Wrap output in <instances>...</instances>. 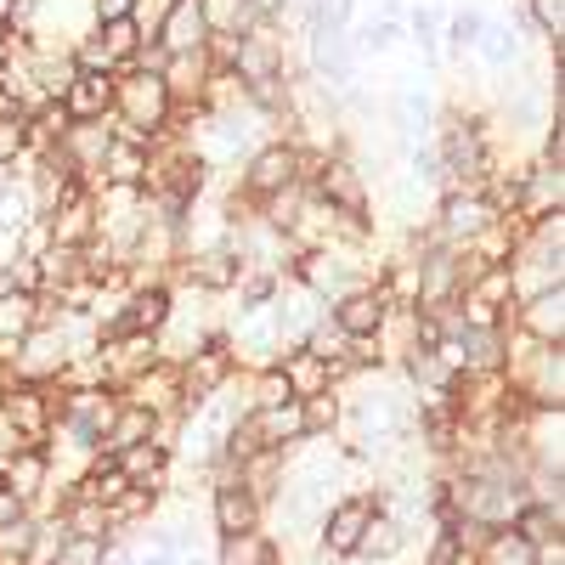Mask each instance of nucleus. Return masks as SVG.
Instances as JSON below:
<instances>
[{
    "mask_svg": "<svg viewBox=\"0 0 565 565\" xmlns=\"http://www.w3.org/2000/svg\"><path fill=\"white\" fill-rule=\"evenodd\" d=\"M385 509V492H351V498H340V503H328V514H322V559H356V548H362V532L373 526V514Z\"/></svg>",
    "mask_w": 565,
    "mask_h": 565,
    "instance_id": "f257e3e1",
    "label": "nucleus"
},
{
    "mask_svg": "<svg viewBox=\"0 0 565 565\" xmlns=\"http://www.w3.org/2000/svg\"><path fill=\"white\" fill-rule=\"evenodd\" d=\"M311 193L328 215H340V221H362L367 215V181L351 159H322L311 170Z\"/></svg>",
    "mask_w": 565,
    "mask_h": 565,
    "instance_id": "f03ea898",
    "label": "nucleus"
},
{
    "mask_svg": "<svg viewBox=\"0 0 565 565\" xmlns=\"http://www.w3.org/2000/svg\"><path fill=\"white\" fill-rule=\"evenodd\" d=\"M498 221V210L481 199V186H447V199H441V244L447 249H469L481 238V232Z\"/></svg>",
    "mask_w": 565,
    "mask_h": 565,
    "instance_id": "7ed1b4c3",
    "label": "nucleus"
},
{
    "mask_svg": "<svg viewBox=\"0 0 565 565\" xmlns=\"http://www.w3.org/2000/svg\"><path fill=\"white\" fill-rule=\"evenodd\" d=\"M300 170H306V153L289 148V141H271V148H260L244 170V193L255 204L277 199V193H289V186H300Z\"/></svg>",
    "mask_w": 565,
    "mask_h": 565,
    "instance_id": "20e7f679",
    "label": "nucleus"
},
{
    "mask_svg": "<svg viewBox=\"0 0 565 565\" xmlns=\"http://www.w3.org/2000/svg\"><path fill=\"white\" fill-rule=\"evenodd\" d=\"M328 322H334L345 340H380L385 322H391V300L373 289V282H362V289H351L328 306Z\"/></svg>",
    "mask_w": 565,
    "mask_h": 565,
    "instance_id": "39448f33",
    "label": "nucleus"
},
{
    "mask_svg": "<svg viewBox=\"0 0 565 565\" xmlns=\"http://www.w3.org/2000/svg\"><path fill=\"white\" fill-rule=\"evenodd\" d=\"M271 503L282 514V532H317L328 514V487H322V476H300V481H282Z\"/></svg>",
    "mask_w": 565,
    "mask_h": 565,
    "instance_id": "423d86ee",
    "label": "nucleus"
},
{
    "mask_svg": "<svg viewBox=\"0 0 565 565\" xmlns=\"http://www.w3.org/2000/svg\"><path fill=\"white\" fill-rule=\"evenodd\" d=\"M210 521H215V532L221 537H238V532H260V521H266V509L232 481V476H215V492H210Z\"/></svg>",
    "mask_w": 565,
    "mask_h": 565,
    "instance_id": "0eeeda50",
    "label": "nucleus"
},
{
    "mask_svg": "<svg viewBox=\"0 0 565 565\" xmlns=\"http://www.w3.org/2000/svg\"><path fill=\"white\" fill-rule=\"evenodd\" d=\"M532 345H565V289H543L532 300L514 306V322Z\"/></svg>",
    "mask_w": 565,
    "mask_h": 565,
    "instance_id": "6e6552de",
    "label": "nucleus"
},
{
    "mask_svg": "<svg viewBox=\"0 0 565 565\" xmlns=\"http://www.w3.org/2000/svg\"><path fill=\"white\" fill-rule=\"evenodd\" d=\"M175 260H181V277L193 282L199 295H226V289H238V277H244V260L232 255V244L199 249V255H175Z\"/></svg>",
    "mask_w": 565,
    "mask_h": 565,
    "instance_id": "1a4fd4ad",
    "label": "nucleus"
},
{
    "mask_svg": "<svg viewBox=\"0 0 565 565\" xmlns=\"http://www.w3.org/2000/svg\"><path fill=\"white\" fill-rule=\"evenodd\" d=\"M204 40H210V23H204L199 0H170V18L159 29V52L164 57H186V52H204Z\"/></svg>",
    "mask_w": 565,
    "mask_h": 565,
    "instance_id": "9d476101",
    "label": "nucleus"
},
{
    "mask_svg": "<svg viewBox=\"0 0 565 565\" xmlns=\"http://www.w3.org/2000/svg\"><path fill=\"white\" fill-rule=\"evenodd\" d=\"M159 436V413H148V407H130V402H119V413H114V424H108V436H103V458H119L125 447H141V441H153Z\"/></svg>",
    "mask_w": 565,
    "mask_h": 565,
    "instance_id": "9b49d317",
    "label": "nucleus"
},
{
    "mask_svg": "<svg viewBox=\"0 0 565 565\" xmlns=\"http://www.w3.org/2000/svg\"><path fill=\"white\" fill-rule=\"evenodd\" d=\"M63 108H68L74 125L103 119L114 108V74H74V85L63 90Z\"/></svg>",
    "mask_w": 565,
    "mask_h": 565,
    "instance_id": "f8f14e48",
    "label": "nucleus"
},
{
    "mask_svg": "<svg viewBox=\"0 0 565 565\" xmlns=\"http://www.w3.org/2000/svg\"><path fill=\"white\" fill-rule=\"evenodd\" d=\"M509 526L521 532L532 548H548V543H559V498H526L521 509L509 514Z\"/></svg>",
    "mask_w": 565,
    "mask_h": 565,
    "instance_id": "ddd939ff",
    "label": "nucleus"
},
{
    "mask_svg": "<svg viewBox=\"0 0 565 565\" xmlns=\"http://www.w3.org/2000/svg\"><path fill=\"white\" fill-rule=\"evenodd\" d=\"M215 565H282V554L271 532H238V537H221Z\"/></svg>",
    "mask_w": 565,
    "mask_h": 565,
    "instance_id": "4468645a",
    "label": "nucleus"
},
{
    "mask_svg": "<svg viewBox=\"0 0 565 565\" xmlns=\"http://www.w3.org/2000/svg\"><path fill=\"white\" fill-rule=\"evenodd\" d=\"M407 521H396V514H373V526L362 532V548H356V559H396L402 548H407Z\"/></svg>",
    "mask_w": 565,
    "mask_h": 565,
    "instance_id": "2eb2a0df",
    "label": "nucleus"
},
{
    "mask_svg": "<svg viewBox=\"0 0 565 565\" xmlns=\"http://www.w3.org/2000/svg\"><path fill=\"white\" fill-rule=\"evenodd\" d=\"M114 559V537H57L45 565H108Z\"/></svg>",
    "mask_w": 565,
    "mask_h": 565,
    "instance_id": "dca6fc26",
    "label": "nucleus"
},
{
    "mask_svg": "<svg viewBox=\"0 0 565 565\" xmlns=\"http://www.w3.org/2000/svg\"><path fill=\"white\" fill-rule=\"evenodd\" d=\"M282 402H295L289 380H282V367L277 362L271 367H255L249 373V407H282Z\"/></svg>",
    "mask_w": 565,
    "mask_h": 565,
    "instance_id": "f3484780",
    "label": "nucleus"
},
{
    "mask_svg": "<svg viewBox=\"0 0 565 565\" xmlns=\"http://www.w3.org/2000/svg\"><path fill=\"white\" fill-rule=\"evenodd\" d=\"M103 57L108 63H125V57H136L141 52V34H136V18H119V23H103Z\"/></svg>",
    "mask_w": 565,
    "mask_h": 565,
    "instance_id": "a211bd4d",
    "label": "nucleus"
},
{
    "mask_svg": "<svg viewBox=\"0 0 565 565\" xmlns=\"http://www.w3.org/2000/svg\"><path fill=\"white\" fill-rule=\"evenodd\" d=\"M476 45H481V57H487V63H492V68H503V63H509V57H514V34H509V29H503V23H487V29H481V40H476Z\"/></svg>",
    "mask_w": 565,
    "mask_h": 565,
    "instance_id": "6ab92c4d",
    "label": "nucleus"
},
{
    "mask_svg": "<svg viewBox=\"0 0 565 565\" xmlns=\"http://www.w3.org/2000/svg\"><path fill=\"white\" fill-rule=\"evenodd\" d=\"M396 40H402V23H396V18H380V23H367V29L356 34L362 52H391Z\"/></svg>",
    "mask_w": 565,
    "mask_h": 565,
    "instance_id": "aec40b11",
    "label": "nucleus"
},
{
    "mask_svg": "<svg viewBox=\"0 0 565 565\" xmlns=\"http://www.w3.org/2000/svg\"><path fill=\"white\" fill-rule=\"evenodd\" d=\"M481 29H487V18H481V12H452V23H447V40H452L458 52H463V45H476V40H481Z\"/></svg>",
    "mask_w": 565,
    "mask_h": 565,
    "instance_id": "412c9836",
    "label": "nucleus"
},
{
    "mask_svg": "<svg viewBox=\"0 0 565 565\" xmlns=\"http://www.w3.org/2000/svg\"><path fill=\"white\" fill-rule=\"evenodd\" d=\"M23 141H29L23 119H0V170H7V164L23 153Z\"/></svg>",
    "mask_w": 565,
    "mask_h": 565,
    "instance_id": "4be33fe9",
    "label": "nucleus"
},
{
    "mask_svg": "<svg viewBox=\"0 0 565 565\" xmlns=\"http://www.w3.org/2000/svg\"><path fill=\"white\" fill-rule=\"evenodd\" d=\"M407 29H413L418 45H436V12H430V7H418V12L407 18Z\"/></svg>",
    "mask_w": 565,
    "mask_h": 565,
    "instance_id": "5701e85b",
    "label": "nucleus"
},
{
    "mask_svg": "<svg viewBox=\"0 0 565 565\" xmlns=\"http://www.w3.org/2000/svg\"><path fill=\"white\" fill-rule=\"evenodd\" d=\"M532 12H537V23L554 34V45H559V0H532Z\"/></svg>",
    "mask_w": 565,
    "mask_h": 565,
    "instance_id": "b1692460",
    "label": "nucleus"
},
{
    "mask_svg": "<svg viewBox=\"0 0 565 565\" xmlns=\"http://www.w3.org/2000/svg\"><path fill=\"white\" fill-rule=\"evenodd\" d=\"M97 18H103V23H119V18H136V0H97Z\"/></svg>",
    "mask_w": 565,
    "mask_h": 565,
    "instance_id": "393cba45",
    "label": "nucleus"
},
{
    "mask_svg": "<svg viewBox=\"0 0 565 565\" xmlns=\"http://www.w3.org/2000/svg\"><path fill=\"white\" fill-rule=\"evenodd\" d=\"M29 514V503L23 498H12V492H0V526H12V521H23Z\"/></svg>",
    "mask_w": 565,
    "mask_h": 565,
    "instance_id": "a878e982",
    "label": "nucleus"
},
{
    "mask_svg": "<svg viewBox=\"0 0 565 565\" xmlns=\"http://www.w3.org/2000/svg\"><path fill=\"white\" fill-rule=\"evenodd\" d=\"M0 492H7V469H0Z\"/></svg>",
    "mask_w": 565,
    "mask_h": 565,
    "instance_id": "bb28decb",
    "label": "nucleus"
},
{
    "mask_svg": "<svg viewBox=\"0 0 565 565\" xmlns=\"http://www.w3.org/2000/svg\"><path fill=\"white\" fill-rule=\"evenodd\" d=\"M119 565H130V559H119Z\"/></svg>",
    "mask_w": 565,
    "mask_h": 565,
    "instance_id": "cd10ccee",
    "label": "nucleus"
}]
</instances>
